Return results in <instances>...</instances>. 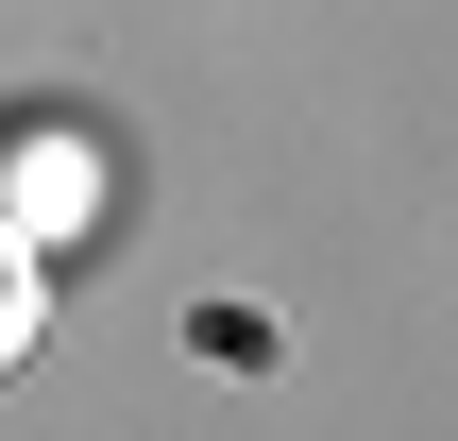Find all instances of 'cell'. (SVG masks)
Listing matches in <instances>:
<instances>
[{
	"instance_id": "cell-1",
	"label": "cell",
	"mask_w": 458,
	"mask_h": 441,
	"mask_svg": "<svg viewBox=\"0 0 458 441\" xmlns=\"http://www.w3.org/2000/svg\"><path fill=\"white\" fill-rule=\"evenodd\" d=\"M34 323H51V306H34V255H17V238H0V374H17V357H34Z\"/></svg>"
}]
</instances>
